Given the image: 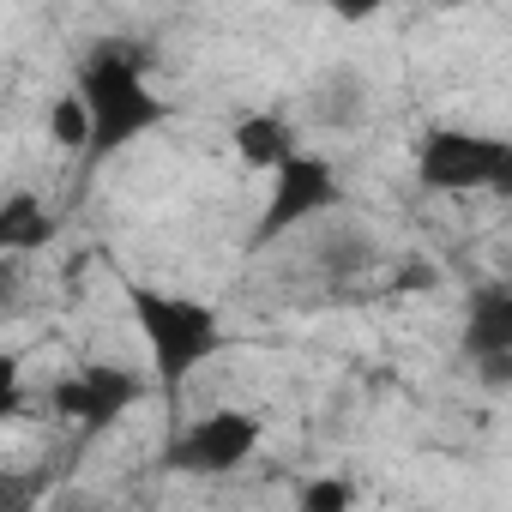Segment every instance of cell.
<instances>
[{
  "mask_svg": "<svg viewBox=\"0 0 512 512\" xmlns=\"http://www.w3.org/2000/svg\"><path fill=\"white\" fill-rule=\"evenodd\" d=\"M25 296V272H19V253H0V314H13Z\"/></svg>",
  "mask_w": 512,
  "mask_h": 512,
  "instance_id": "cell-13",
  "label": "cell"
},
{
  "mask_svg": "<svg viewBox=\"0 0 512 512\" xmlns=\"http://www.w3.org/2000/svg\"><path fill=\"white\" fill-rule=\"evenodd\" d=\"M0 386H19V356L0 350Z\"/></svg>",
  "mask_w": 512,
  "mask_h": 512,
  "instance_id": "cell-16",
  "label": "cell"
},
{
  "mask_svg": "<svg viewBox=\"0 0 512 512\" xmlns=\"http://www.w3.org/2000/svg\"><path fill=\"white\" fill-rule=\"evenodd\" d=\"M55 235H61V223L37 193H7L0 199V253H37Z\"/></svg>",
  "mask_w": 512,
  "mask_h": 512,
  "instance_id": "cell-9",
  "label": "cell"
},
{
  "mask_svg": "<svg viewBox=\"0 0 512 512\" xmlns=\"http://www.w3.org/2000/svg\"><path fill=\"white\" fill-rule=\"evenodd\" d=\"M127 308H133V326L145 338L157 392L175 404L181 386L193 380V368H205L223 350V320H217L211 302L175 296V290H151V284H127Z\"/></svg>",
  "mask_w": 512,
  "mask_h": 512,
  "instance_id": "cell-2",
  "label": "cell"
},
{
  "mask_svg": "<svg viewBox=\"0 0 512 512\" xmlns=\"http://www.w3.org/2000/svg\"><path fill=\"white\" fill-rule=\"evenodd\" d=\"M356 97H362V91H356V85H350V79L338 73V85H326V91L314 97V109H320V115H326L332 127H350V109H356Z\"/></svg>",
  "mask_w": 512,
  "mask_h": 512,
  "instance_id": "cell-12",
  "label": "cell"
},
{
  "mask_svg": "<svg viewBox=\"0 0 512 512\" xmlns=\"http://www.w3.org/2000/svg\"><path fill=\"white\" fill-rule=\"evenodd\" d=\"M229 145H235V163L241 169H260V175H272L290 151H302L296 145V121L284 109H253V115H241L235 133H229Z\"/></svg>",
  "mask_w": 512,
  "mask_h": 512,
  "instance_id": "cell-8",
  "label": "cell"
},
{
  "mask_svg": "<svg viewBox=\"0 0 512 512\" xmlns=\"http://www.w3.org/2000/svg\"><path fill=\"white\" fill-rule=\"evenodd\" d=\"M85 139H91V109H85V97L79 91H61L55 103H49V145L55 151H85Z\"/></svg>",
  "mask_w": 512,
  "mask_h": 512,
  "instance_id": "cell-10",
  "label": "cell"
},
{
  "mask_svg": "<svg viewBox=\"0 0 512 512\" xmlns=\"http://www.w3.org/2000/svg\"><path fill=\"white\" fill-rule=\"evenodd\" d=\"M260 434H266L260 416H247V410L193 416L163 446V470H181V476H229V470H241L253 452H260Z\"/></svg>",
  "mask_w": 512,
  "mask_h": 512,
  "instance_id": "cell-6",
  "label": "cell"
},
{
  "mask_svg": "<svg viewBox=\"0 0 512 512\" xmlns=\"http://www.w3.org/2000/svg\"><path fill=\"white\" fill-rule=\"evenodd\" d=\"M296 506H302V512H350V506H356V488L338 482V476H314V482H302Z\"/></svg>",
  "mask_w": 512,
  "mask_h": 512,
  "instance_id": "cell-11",
  "label": "cell"
},
{
  "mask_svg": "<svg viewBox=\"0 0 512 512\" xmlns=\"http://www.w3.org/2000/svg\"><path fill=\"white\" fill-rule=\"evenodd\" d=\"M380 7H386V0H332V19L338 25H368Z\"/></svg>",
  "mask_w": 512,
  "mask_h": 512,
  "instance_id": "cell-14",
  "label": "cell"
},
{
  "mask_svg": "<svg viewBox=\"0 0 512 512\" xmlns=\"http://www.w3.org/2000/svg\"><path fill=\"white\" fill-rule=\"evenodd\" d=\"M332 211H344V175H338V163L314 157V151H290L272 169V199L260 205V223H253L247 247H272V241H284L302 223H320Z\"/></svg>",
  "mask_w": 512,
  "mask_h": 512,
  "instance_id": "cell-4",
  "label": "cell"
},
{
  "mask_svg": "<svg viewBox=\"0 0 512 512\" xmlns=\"http://www.w3.org/2000/svg\"><path fill=\"white\" fill-rule=\"evenodd\" d=\"M416 181L428 193H506L512 187V145L500 133L434 121L416 133Z\"/></svg>",
  "mask_w": 512,
  "mask_h": 512,
  "instance_id": "cell-3",
  "label": "cell"
},
{
  "mask_svg": "<svg viewBox=\"0 0 512 512\" xmlns=\"http://www.w3.org/2000/svg\"><path fill=\"white\" fill-rule=\"evenodd\" d=\"M464 356L482 368V380L500 392L512 380V290L494 278L464 308Z\"/></svg>",
  "mask_w": 512,
  "mask_h": 512,
  "instance_id": "cell-7",
  "label": "cell"
},
{
  "mask_svg": "<svg viewBox=\"0 0 512 512\" xmlns=\"http://www.w3.org/2000/svg\"><path fill=\"white\" fill-rule=\"evenodd\" d=\"M91 109V139H85V163H103L115 151H127L133 139H145L151 127L169 121V103L151 91L145 79V55L127 49V43H97L79 67V85H73Z\"/></svg>",
  "mask_w": 512,
  "mask_h": 512,
  "instance_id": "cell-1",
  "label": "cell"
},
{
  "mask_svg": "<svg viewBox=\"0 0 512 512\" xmlns=\"http://www.w3.org/2000/svg\"><path fill=\"white\" fill-rule=\"evenodd\" d=\"M145 374H133V368H121V362H85V368H73V374H61L55 386H49V404H55V416H67L73 428H79V440H97V434H109L133 404H145Z\"/></svg>",
  "mask_w": 512,
  "mask_h": 512,
  "instance_id": "cell-5",
  "label": "cell"
},
{
  "mask_svg": "<svg viewBox=\"0 0 512 512\" xmlns=\"http://www.w3.org/2000/svg\"><path fill=\"white\" fill-rule=\"evenodd\" d=\"M19 410H25V386H0V428H7Z\"/></svg>",
  "mask_w": 512,
  "mask_h": 512,
  "instance_id": "cell-15",
  "label": "cell"
},
{
  "mask_svg": "<svg viewBox=\"0 0 512 512\" xmlns=\"http://www.w3.org/2000/svg\"><path fill=\"white\" fill-rule=\"evenodd\" d=\"M428 7H470V0H428Z\"/></svg>",
  "mask_w": 512,
  "mask_h": 512,
  "instance_id": "cell-17",
  "label": "cell"
}]
</instances>
